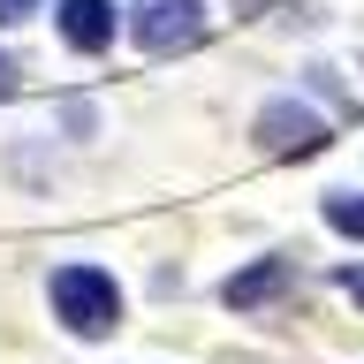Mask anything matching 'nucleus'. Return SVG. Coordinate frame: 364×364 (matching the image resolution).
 Listing matches in <instances>:
<instances>
[{
	"label": "nucleus",
	"instance_id": "obj_1",
	"mask_svg": "<svg viewBox=\"0 0 364 364\" xmlns=\"http://www.w3.org/2000/svg\"><path fill=\"white\" fill-rule=\"evenodd\" d=\"M46 296H53V318H61L68 334H84V341H99V334L122 326V289H114L107 266H84V258H76V266L53 273Z\"/></svg>",
	"mask_w": 364,
	"mask_h": 364
},
{
	"label": "nucleus",
	"instance_id": "obj_2",
	"mask_svg": "<svg viewBox=\"0 0 364 364\" xmlns=\"http://www.w3.org/2000/svg\"><path fill=\"white\" fill-rule=\"evenodd\" d=\"M129 31H136L144 53H190V46L205 38V8L198 0H144Z\"/></svg>",
	"mask_w": 364,
	"mask_h": 364
},
{
	"label": "nucleus",
	"instance_id": "obj_3",
	"mask_svg": "<svg viewBox=\"0 0 364 364\" xmlns=\"http://www.w3.org/2000/svg\"><path fill=\"white\" fill-rule=\"evenodd\" d=\"M258 144H266V152H281V159H304V152H318V144H326V122H318L311 107H296V99H273L266 114H258Z\"/></svg>",
	"mask_w": 364,
	"mask_h": 364
},
{
	"label": "nucleus",
	"instance_id": "obj_4",
	"mask_svg": "<svg viewBox=\"0 0 364 364\" xmlns=\"http://www.w3.org/2000/svg\"><path fill=\"white\" fill-rule=\"evenodd\" d=\"M53 16H61V38L76 46V53H107L114 46V8L107 0H61Z\"/></svg>",
	"mask_w": 364,
	"mask_h": 364
},
{
	"label": "nucleus",
	"instance_id": "obj_5",
	"mask_svg": "<svg viewBox=\"0 0 364 364\" xmlns=\"http://www.w3.org/2000/svg\"><path fill=\"white\" fill-rule=\"evenodd\" d=\"M281 281H289V258H258L250 273H228V289H220V296H228V311H250V304H266Z\"/></svg>",
	"mask_w": 364,
	"mask_h": 364
},
{
	"label": "nucleus",
	"instance_id": "obj_6",
	"mask_svg": "<svg viewBox=\"0 0 364 364\" xmlns=\"http://www.w3.org/2000/svg\"><path fill=\"white\" fill-rule=\"evenodd\" d=\"M326 228H341V235H364V198H357V190H334V198H326Z\"/></svg>",
	"mask_w": 364,
	"mask_h": 364
},
{
	"label": "nucleus",
	"instance_id": "obj_7",
	"mask_svg": "<svg viewBox=\"0 0 364 364\" xmlns=\"http://www.w3.org/2000/svg\"><path fill=\"white\" fill-rule=\"evenodd\" d=\"M38 16V0H0V23H31Z\"/></svg>",
	"mask_w": 364,
	"mask_h": 364
},
{
	"label": "nucleus",
	"instance_id": "obj_8",
	"mask_svg": "<svg viewBox=\"0 0 364 364\" xmlns=\"http://www.w3.org/2000/svg\"><path fill=\"white\" fill-rule=\"evenodd\" d=\"M341 289H349V296L364 304V266H341Z\"/></svg>",
	"mask_w": 364,
	"mask_h": 364
},
{
	"label": "nucleus",
	"instance_id": "obj_9",
	"mask_svg": "<svg viewBox=\"0 0 364 364\" xmlns=\"http://www.w3.org/2000/svg\"><path fill=\"white\" fill-rule=\"evenodd\" d=\"M8 91H16V61H8V53H0V99H8Z\"/></svg>",
	"mask_w": 364,
	"mask_h": 364
}]
</instances>
